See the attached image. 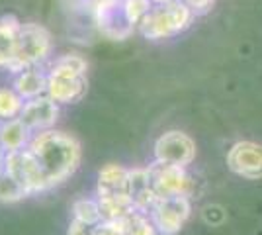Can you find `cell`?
<instances>
[{"mask_svg":"<svg viewBox=\"0 0 262 235\" xmlns=\"http://www.w3.org/2000/svg\"><path fill=\"white\" fill-rule=\"evenodd\" d=\"M30 151L37 159L43 173L47 190L65 182L80 165V143L73 135L43 130L30 141Z\"/></svg>","mask_w":262,"mask_h":235,"instance_id":"cell-1","label":"cell"},{"mask_svg":"<svg viewBox=\"0 0 262 235\" xmlns=\"http://www.w3.org/2000/svg\"><path fill=\"white\" fill-rule=\"evenodd\" d=\"M86 59L78 53L59 57L47 73V94L57 104H77L86 96Z\"/></svg>","mask_w":262,"mask_h":235,"instance_id":"cell-2","label":"cell"},{"mask_svg":"<svg viewBox=\"0 0 262 235\" xmlns=\"http://www.w3.org/2000/svg\"><path fill=\"white\" fill-rule=\"evenodd\" d=\"M194 16L196 14L190 10L184 0H161L155 2L137 28L147 39H164L184 32Z\"/></svg>","mask_w":262,"mask_h":235,"instance_id":"cell-3","label":"cell"},{"mask_svg":"<svg viewBox=\"0 0 262 235\" xmlns=\"http://www.w3.org/2000/svg\"><path fill=\"white\" fill-rule=\"evenodd\" d=\"M51 49H53V41H51V34L47 28L35 22L22 24V28L18 32L16 59L8 71L16 75L24 69L39 67L45 59L51 55Z\"/></svg>","mask_w":262,"mask_h":235,"instance_id":"cell-4","label":"cell"},{"mask_svg":"<svg viewBox=\"0 0 262 235\" xmlns=\"http://www.w3.org/2000/svg\"><path fill=\"white\" fill-rule=\"evenodd\" d=\"M149 168L151 184L157 198H170V196H188L192 192V179L188 177L184 167L155 161Z\"/></svg>","mask_w":262,"mask_h":235,"instance_id":"cell-5","label":"cell"},{"mask_svg":"<svg viewBox=\"0 0 262 235\" xmlns=\"http://www.w3.org/2000/svg\"><path fill=\"white\" fill-rule=\"evenodd\" d=\"M92 16H94V22L98 26L100 34L114 41L129 37L135 30V26L127 20V16L123 12L121 0H94Z\"/></svg>","mask_w":262,"mask_h":235,"instance_id":"cell-6","label":"cell"},{"mask_svg":"<svg viewBox=\"0 0 262 235\" xmlns=\"http://www.w3.org/2000/svg\"><path fill=\"white\" fill-rule=\"evenodd\" d=\"M149 213L159 233L176 235L190 218V200L188 196L159 198Z\"/></svg>","mask_w":262,"mask_h":235,"instance_id":"cell-7","label":"cell"},{"mask_svg":"<svg viewBox=\"0 0 262 235\" xmlns=\"http://www.w3.org/2000/svg\"><path fill=\"white\" fill-rule=\"evenodd\" d=\"M6 173L18 180L28 190V194L47 190L43 173L30 149H18V151L6 153Z\"/></svg>","mask_w":262,"mask_h":235,"instance_id":"cell-8","label":"cell"},{"mask_svg":"<svg viewBox=\"0 0 262 235\" xmlns=\"http://www.w3.org/2000/svg\"><path fill=\"white\" fill-rule=\"evenodd\" d=\"M155 159L186 167L196 159V143L182 132H166L155 141Z\"/></svg>","mask_w":262,"mask_h":235,"instance_id":"cell-9","label":"cell"},{"mask_svg":"<svg viewBox=\"0 0 262 235\" xmlns=\"http://www.w3.org/2000/svg\"><path fill=\"white\" fill-rule=\"evenodd\" d=\"M229 168L247 180L262 179V145L254 141H239L227 153Z\"/></svg>","mask_w":262,"mask_h":235,"instance_id":"cell-10","label":"cell"},{"mask_svg":"<svg viewBox=\"0 0 262 235\" xmlns=\"http://www.w3.org/2000/svg\"><path fill=\"white\" fill-rule=\"evenodd\" d=\"M59 118V106L49 94H41L37 98H32L24 104V110L20 114L22 120L30 130L43 132L49 130Z\"/></svg>","mask_w":262,"mask_h":235,"instance_id":"cell-11","label":"cell"},{"mask_svg":"<svg viewBox=\"0 0 262 235\" xmlns=\"http://www.w3.org/2000/svg\"><path fill=\"white\" fill-rule=\"evenodd\" d=\"M98 198H118L129 196V170L110 163L98 175Z\"/></svg>","mask_w":262,"mask_h":235,"instance_id":"cell-12","label":"cell"},{"mask_svg":"<svg viewBox=\"0 0 262 235\" xmlns=\"http://www.w3.org/2000/svg\"><path fill=\"white\" fill-rule=\"evenodd\" d=\"M129 198L135 210L149 213L157 204V194L151 184L149 168H133L129 170Z\"/></svg>","mask_w":262,"mask_h":235,"instance_id":"cell-13","label":"cell"},{"mask_svg":"<svg viewBox=\"0 0 262 235\" xmlns=\"http://www.w3.org/2000/svg\"><path fill=\"white\" fill-rule=\"evenodd\" d=\"M22 22L16 16L0 18V69H10L18 49V32Z\"/></svg>","mask_w":262,"mask_h":235,"instance_id":"cell-14","label":"cell"},{"mask_svg":"<svg viewBox=\"0 0 262 235\" xmlns=\"http://www.w3.org/2000/svg\"><path fill=\"white\" fill-rule=\"evenodd\" d=\"M12 87L24 100H32L41 94H47V75L37 67L24 69L20 73H16Z\"/></svg>","mask_w":262,"mask_h":235,"instance_id":"cell-15","label":"cell"},{"mask_svg":"<svg viewBox=\"0 0 262 235\" xmlns=\"http://www.w3.org/2000/svg\"><path fill=\"white\" fill-rule=\"evenodd\" d=\"M30 132H32V130H30L20 118H14L10 122H4L0 125V147H2L6 153L24 149V145L28 143Z\"/></svg>","mask_w":262,"mask_h":235,"instance_id":"cell-16","label":"cell"},{"mask_svg":"<svg viewBox=\"0 0 262 235\" xmlns=\"http://www.w3.org/2000/svg\"><path fill=\"white\" fill-rule=\"evenodd\" d=\"M24 104V98L14 89H0V122L4 123L20 118Z\"/></svg>","mask_w":262,"mask_h":235,"instance_id":"cell-17","label":"cell"},{"mask_svg":"<svg viewBox=\"0 0 262 235\" xmlns=\"http://www.w3.org/2000/svg\"><path fill=\"white\" fill-rule=\"evenodd\" d=\"M26 196H30V194L18 180L12 175H8L6 170L0 173V202L2 204H14V202L24 200Z\"/></svg>","mask_w":262,"mask_h":235,"instance_id":"cell-18","label":"cell"},{"mask_svg":"<svg viewBox=\"0 0 262 235\" xmlns=\"http://www.w3.org/2000/svg\"><path fill=\"white\" fill-rule=\"evenodd\" d=\"M125 233L127 235H157L153 220L147 218L145 212L133 210L129 216H125Z\"/></svg>","mask_w":262,"mask_h":235,"instance_id":"cell-19","label":"cell"},{"mask_svg":"<svg viewBox=\"0 0 262 235\" xmlns=\"http://www.w3.org/2000/svg\"><path fill=\"white\" fill-rule=\"evenodd\" d=\"M73 218L75 220H80V222H86V224H94L98 225L102 224V212H100L98 200H77L73 204Z\"/></svg>","mask_w":262,"mask_h":235,"instance_id":"cell-20","label":"cell"},{"mask_svg":"<svg viewBox=\"0 0 262 235\" xmlns=\"http://www.w3.org/2000/svg\"><path fill=\"white\" fill-rule=\"evenodd\" d=\"M121 2H123V12H125L127 20L133 26H139L145 14L151 10L155 4L153 0H121Z\"/></svg>","mask_w":262,"mask_h":235,"instance_id":"cell-21","label":"cell"},{"mask_svg":"<svg viewBox=\"0 0 262 235\" xmlns=\"http://www.w3.org/2000/svg\"><path fill=\"white\" fill-rule=\"evenodd\" d=\"M98 225L86 224V222H80V220L73 218V222L69 224V229H67V235H96Z\"/></svg>","mask_w":262,"mask_h":235,"instance_id":"cell-22","label":"cell"},{"mask_svg":"<svg viewBox=\"0 0 262 235\" xmlns=\"http://www.w3.org/2000/svg\"><path fill=\"white\" fill-rule=\"evenodd\" d=\"M184 2L190 6V10L194 12L196 16H200V14H206V12L211 10L215 0H184Z\"/></svg>","mask_w":262,"mask_h":235,"instance_id":"cell-23","label":"cell"},{"mask_svg":"<svg viewBox=\"0 0 262 235\" xmlns=\"http://www.w3.org/2000/svg\"><path fill=\"white\" fill-rule=\"evenodd\" d=\"M6 170V151L0 147V173Z\"/></svg>","mask_w":262,"mask_h":235,"instance_id":"cell-24","label":"cell"}]
</instances>
